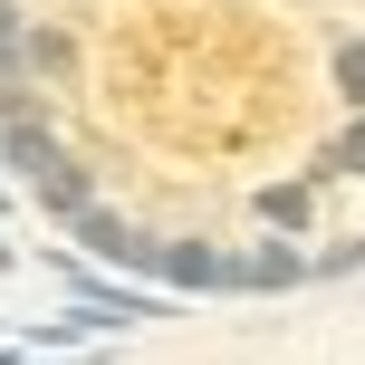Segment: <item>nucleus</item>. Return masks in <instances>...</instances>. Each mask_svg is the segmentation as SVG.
<instances>
[{
    "mask_svg": "<svg viewBox=\"0 0 365 365\" xmlns=\"http://www.w3.org/2000/svg\"><path fill=\"white\" fill-rule=\"evenodd\" d=\"M154 279L164 289H240V259L212 240H154Z\"/></svg>",
    "mask_w": 365,
    "mask_h": 365,
    "instance_id": "obj_1",
    "label": "nucleus"
},
{
    "mask_svg": "<svg viewBox=\"0 0 365 365\" xmlns=\"http://www.w3.org/2000/svg\"><path fill=\"white\" fill-rule=\"evenodd\" d=\"M77 240H87V259H106V269H154V231H135V221H115V212H77Z\"/></svg>",
    "mask_w": 365,
    "mask_h": 365,
    "instance_id": "obj_2",
    "label": "nucleus"
},
{
    "mask_svg": "<svg viewBox=\"0 0 365 365\" xmlns=\"http://www.w3.org/2000/svg\"><path fill=\"white\" fill-rule=\"evenodd\" d=\"M48 269H68V289L87 298V308H106L115 327H145V317H164V298H154V289H115V279H96V269H77V259H48Z\"/></svg>",
    "mask_w": 365,
    "mask_h": 365,
    "instance_id": "obj_3",
    "label": "nucleus"
},
{
    "mask_svg": "<svg viewBox=\"0 0 365 365\" xmlns=\"http://www.w3.org/2000/svg\"><path fill=\"white\" fill-rule=\"evenodd\" d=\"M298 279H308V259H298L289 240H259V250L240 259V289H298Z\"/></svg>",
    "mask_w": 365,
    "mask_h": 365,
    "instance_id": "obj_4",
    "label": "nucleus"
},
{
    "mask_svg": "<svg viewBox=\"0 0 365 365\" xmlns=\"http://www.w3.org/2000/svg\"><path fill=\"white\" fill-rule=\"evenodd\" d=\"M0 154H10V164H19V173H29V182H48L58 164H68V154H58V145H48V125H29V115H19V125H10V135H0Z\"/></svg>",
    "mask_w": 365,
    "mask_h": 365,
    "instance_id": "obj_5",
    "label": "nucleus"
},
{
    "mask_svg": "<svg viewBox=\"0 0 365 365\" xmlns=\"http://www.w3.org/2000/svg\"><path fill=\"white\" fill-rule=\"evenodd\" d=\"M106 327H115V317H106V308H87V298H77L68 317H38L29 336H38V346H77V336H106Z\"/></svg>",
    "mask_w": 365,
    "mask_h": 365,
    "instance_id": "obj_6",
    "label": "nucleus"
},
{
    "mask_svg": "<svg viewBox=\"0 0 365 365\" xmlns=\"http://www.w3.org/2000/svg\"><path fill=\"white\" fill-rule=\"evenodd\" d=\"M259 221L269 231H308V182H269L259 192Z\"/></svg>",
    "mask_w": 365,
    "mask_h": 365,
    "instance_id": "obj_7",
    "label": "nucleus"
},
{
    "mask_svg": "<svg viewBox=\"0 0 365 365\" xmlns=\"http://www.w3.org/2000/svg\"><path fill=\"white\" fill-rule=\"evenodd\" d=\"M29 192L48 202V212H68V221H77V212H87V164H58L48 182H29Z\"/></svg>",
    "mask_w": 365,
    "mask_h": 365,
    "instance_id": "obj_8",
    "label": "nucleus"
},
{
    "mask_svg": "<svg viewBox=\"0 0 365 365\" xmlns=\"http://www.w3.org/2000/svg\"><path fill=\"white\" fill-rule=\"evenodd\" d=\"M317 173H365V125H346V135H336V145H327V164H317Z\"/></svg>",
    "mask_w": 365,
    "mask_h": 365,
    "instance_id": "obj_9",
    "label": "nucleus"
},
{
    "mask_svg": "<svg viewBox=\"0 0 365 365\" xmlns=\"http://www.w3.org/2000/svg\"><path fill=\"white\" fill-rule=\"evenodd\" d=\"M336 96H346V106H365V48H336Z\"/></svg>",
    "mask_w": 365,
    "mask_h": 365,
    "instance_id": "obj_10",
    "label": "nucleus"
},
{
    "mask_svg": "<svg viewBox=\"0 0 365 365\" xmlns=\"http://www.w3.org/2000/svg\"><path fill=\"white\" fill-rule=\"evenodd\" d=\"M10 38H19V0H0V58H10Z\"/></svg>",
    "mask_w": 365,
    "mask_h": 365,
    "instance_id": "obj_11",
    "label": "nucleus"
},
{
    "mask_svg": "<svg viewBox=\"0 0 365 365\" xmlns=\"http://www.w3.org/2000/svg\"><path fill=\"white\" fill-rule=\"evenodd\" d=\"M10 259H19V250H10V240H0V269H10Z\"/></svg>",
    "mask_w": 365,
    "mask_h": 365,
    "instance_id": "obj_12",
    "label": "nucleus"
}]
</instances>
